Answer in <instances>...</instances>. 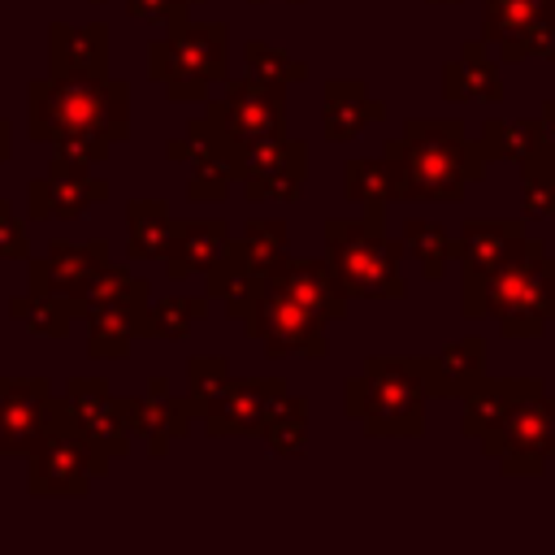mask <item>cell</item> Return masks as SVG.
<instances>
[{"label": "cell", "instance_id": "48", "mask_svg": "<svg viewBox=\"0 0 555 555\" xmlns=\"http://www.w3.org/2000/svg\"><path fill=\"white\" fill-rule=\"evenodd\" d=\"M247 4H264V0H247ZM286 4H304V0H286Z\"/></svg>", "mask_w": 555, "mask_h": 555}, {"label": "cell", "instance_id": "27", "mask_svg": "<svg viewBox=\"0 0 555 555\" xmlns=\"http://www.w3.org/2000/svg\"><path fill=\"white\" fill-rule=\"evenodd\" d=\"M147 304L152 299H121V304H100L87 308V356L91 360H126L130 343L143 338V321H147Z\"/></svg>", "mask_w": 555, "mask_h": 555}, {"label": "cell", "instance_id": "8", "mask_svg": "<svg viewBox=\"0 0 555 555\" xmlns=\"http://www.w3.org/2000/svg\"><path fill=\"white\" fill-rule=\"evenodd\" d=\"M477 442L507 477H538L555 460V395H546V386L525 395Z\"/></svg>", "mask_w": 555, "mask_h": 555}, {"label": "cell", "instance_id": "19", "mask_svg": "<svg viewBox=\"0 0 555 555\" xmlns=\"http://www.w3.org/2000/svg\"><path fill=\"white\" fill-rule=\"evenodd\" d=\"M121 408H126V429H130V438H139L152 460L169 455V447H173L178 438H186V434H191V421H195L191 399H186V395H173V390H169V395H152V390H143V395H121Z\"/></svg>", "mask_w": 555, "mask_h": 555}, {"label": "cell", "instance_id": "24", "mask_svg": "<svg viewBox=\"0 0 555 555\" xmlns=\"http://www.w3.org/2000/svg\"><path fill=\"white\" fill-rule=\"evenodd\" d=\"M442 100H451V104H460V100L499 104L503 100V61L490 56L486 39H468L460 48V56L442 65Z\"/></svg>", "mask_w": 555, "mask_h": 555}, {"label": "cell", "instance_id": "31", "mask_svg": "<svg viewBox=\"0 0 555 555\" xmlns=\"http://www.w3.org/2000/svg\"><path fill=\"white\" fill-rule=\"evenodd\" d=\"M9 317L22 321L35 338H65L69 325L82 317V299L69 295H13L9 299Z\"/></svg>", "mask_w": 555, "mask_h": 555}, {"label": "cell", "instance_id": "12", "mask_svg": "<svg viewBox=\"0 0 555 555\" xmlns=\"http://www.w3.org/2000/svg\"><path fill=\"white\" fill-rule=\"evenodd\" d=\"M61 403L43 377H0V455H30Z\"/></svg>", "mask_w": 555, "mask_h": 555}, {"label": "cell", "instance_id": "45", "mask_svg": "<svg viewBox=\"0 0 555 555\" xmlns=\"http://www.w3.org/2000/svg\"><path fill=\"white\" fill-rule=\"evenodd\" d=\"M529 56H542V61H555V22H546L538 35H533V43H529Z\"/></svg>", "mask_w": 555, "mask_h": 555}, {"label": "cell", "instance_id": "25", "mask_svg": "<svg viewBox=\"0 0 555 555\" xmlns=\"http://www.w3.org/2000/svg\"><path fill=\"white\" fill-rule=\"evenodd\" d=\"M382 117H386V104L373 100L360 78H330L325 82V91H321V130H325L330 143H347Z\"/></svg>", "mask_w": 555, "mask_h": 555}, {"label": "cell", "instance_id": "22", "mask_svg": "<svg viewBox=\"0 0 555 555\" xmlns=\"http://www.w3.org/2000/svg\"><path fill=\"white\" fill-rule=\"evenodd\" d=\"M230 247L225 217H173V238L165 251L169 278H204V269Z\"/></svg>", "mask_w": 555, "mask_h": 555}, {"label": "cell", "instance_id": "44", "mask_svg": "<svg viewBox=\"0 0 555 555\" xmlns=\"http://www.w3.org/2000/svg\"><path fill=\"white\" fill-rule=\"evenodd\" d=\"M186 9H191V0H126V13L130 17H143V22H178V17H186Z\"/></svg>", "mask_w": 555, "mask_h": 555}, {"label": "cell", "instance_id": "41", "mask_svg": "<svg viewBox=\"0 0 555 555\" xmlns=\"http://www.w3.org/2000/svg\"><path fill=\"white\" fill-rule=\"evenodd\" d=\"M234 182H238V173H234L230 160H212V156L191 160V173H186V199H191V204H221V199L230 195Z\"/></svg>", "mask_w": 555, "mask_h": 555}, {"label": "cell", "instance_id": "3", "mask_svg": "<svg viewBox=\"0 0 555 555\" xmlns=\"http://www.w3.org/2000/svg\"><path fill=\"white\" fill-rule=\"evenodd\" d=\"M26 134L56 143L65 134L130 139V82L121 78H35L26 87Z\"/></svg>", "mask_w": 555, "mask_h": 555}, {"label": "cell", "instance_id": "46", "mask_svg": "<svg viewBox=\"0 0 555 555\" xmlns=\"http://www.w3.org/2000/svg\"><path fill=\"white\" fill-rule=\"evenodd\" d=\"M538 117H542V130H546V143H551V147H555V100H546V104H542V113H538Z\"/></svg>", "mask_w": 555, "mask_h": 555}, {"label": "cell", "instance_id": "1", "mask_svg": "<svg viewBox=\"0 0 555 555\" xmlns=\"http://www.w3.org/2000/svg\"><path fill=\"white\" fill-rule=\"evenodd\" d=\"M382 156L399 178V204H460L468 182H481L490 165L460 117H408Z\"/></svg>", "mask_w": 555, "mask_h": 555}, {"label": "cell", "instance_id": "26", "mask_svg": "<svg viewBox=\"0 0 555 555\" xmlns=\"http://www.w3.org/2000/svg\"><path fill=\"white\" fill-rule=\"evenodd\" d=\"M481 373H486V338L481 334L455 338L442 351L421 356V377H425L429 399H460Z\"/></svg>", "mask_w": 555, "mask_h": 555}, {"label": "cell", "instance_id": "40", "mask_svg": "<svg viewBox=\"0 0 555 555\" xmlns=\"http://www.w3.org/2000/svg\"><path fill=\"white\" fill-rule=\"evenodd\" d=\"M238 247H243V256H247L260 273H269V264L286 251V221H282V217H251V221L243 225Z\"/></svg>", "mask_w": 555, "mask_h": 555}, {"label": "cell", "instance_id": "28", "mask_svg": "<svg viewBox=\"0 0 555 555\" xmlns=\"http://www.w3.org/2000/svg\"><path fill=\"white\" fill-rule=\"evenodd\" d=\"M533 390H542V377H477L464 395H460V403H464V412H460V434L464 438H481L490 425H499L503 416H507V408L512 403H520L525 395H533Z\"/></svg>", "mask_w": 555, "mask_h": 555}, {"label": "cell", "instance_id": "7", "mask_svg": "<svg viewBox=\"0 0 555 555\" xmlns=\"http://www.w3.org/2000/svg\"><path fill=\"white\" fill-rule=\"evenodd\" d=\"M65 399V395H61ZM113 455L91 447L82 429L69 416V403H61V416L39 438V447L26 455V490L35 499H82L91 481L108 477Z\"/></svg>", "mask_w": 555, "mask_h": 555}, {"label": "cell", "instance_id": "10", "mask_svg": "<svg viewBox=\"0 0 555 555\" xmlns=\"http://www.w3.org/2000/svg\"><path fill=\"white\" fill-rule=\"evenodd\" d=\"M208 113L238 143L286 139V87L260 78H225V95L208 100Z\"/></svg>", "mask_w": 555, "mask_h": 555}, {"label": "cell", "instance_id": "4", "mask_svg": "<svg viewBox=\"0 0 555 555\" xmlns=\"http://www.w3.org/2000/svg\"><path fill=\"white\" fill-rule=\"evenodd\" d=\"M325 264L347 299H403V238L386 234V204L325 221Z\"/></svg>", "mask_w": 555, "mask_h": 555}, {"label": "cell", "instance_id": "5", "mask_svg": "<svg viewBox=\"0 0 555 555\" xmlns=\"http://www.w3.org/2000/svg\"><path fill=\"white\" fill-rule=\"evenodd\" d=\"M425 399L421 356H369L343 386V412L356 416L369 438H421Z\"/></svg>", "mask_w": 555, "mask_h": 555}, {"label": "cell", "instance_id": "2", "mask_svg": "<svg viewBox=\"0 0 555 555\" xmlns=\"http://www.w3.org/2000/svg\"><path fill=\"white\" fill-rule=\"evenodd\" d=\"M460 312L468 321L494 317L503 338H542L555 321V256L546 243L525 238V247L494 273L460 282Z\"/></svg>", "mask_w": 555, "mask_h": 555}, {"label": "cell", "instance_id": "35", "mask_svg": "<svg viewBox=\"0 0 555 555\" xmlns=\"http://www.w3.org/2000/svg\"><path fill=\"white\" fill-rule=\"evenodd\" d=\"M520 208L529 221L555 217V147H538L520 160Z\"/></svg>", "mask_w": 555, "mask_h": 555}, {"label": "cell", "instance_id": "37", "mask_svg": "<svg viewBox=\"0 0 555 555\" xmlns=\"http://www.w3.org/2000/svg\"><path fill=\"white\" fill-rule=\"evenodd\" d=\"M82 317H87V308H100V304H121V299H152V286H147V278H134L126 264H100L95 273H91V282L82 286Z\"/></svg>", "mask_w": 555, "mask_h": 555}, {"label": "cell", "instance_id": "20", "mask_svg": "<svg viewBox=\"0 0 555 555\" xmlns=\"http://www.w3.org/2000/svg\"><path fill=\"white\" fill-rule=\"evenodd\" d=\"M108 199V178L100 173H43L26 186L30 221H78L87 208Z\"/></svg>", "mask_w": 555, "mask_h": 555}, {"label": "cell", "instance_id": "43", "mask_svg": "<svg viewBox=\"0 0 555 555\" xmlns=\"http://www.w3.org/2000/svg\"><path fill=\"white\" fill-rule=\"evenodd\" d=\"M26 256H30L26 230H22V221L13 217L9 199H0V260H26Z\"/></svg>", "mask_w": 555, "mask_h": 555}, {"label": "cell", "instance_id": "14", "mask_svg": "<svg viewBox=\"0 0 555 555\" xmlns=\"http://www.w3.org/2000/svg\"><path fill=\"white\" fill-rule=\"evenodd\" d=\"M65 403H69V416L91 447H100L113 460L130 455L134 438L126 429V408H121V395H113V386L104 377H69Z\"/></svg>", "mask_w": 555, "mask_h": 555}, {"label": "cell", "instance_id": "30", "mask_svg": "<svg viewBox=\"0 0 555 555\" xmlns=\"http://www.w3.org/2000/svg\"><path fill=\"white\" fill-rule=\"evenodd\" d=\"M169 238H173V212L165 199L126 204V256L130 260H165Z\"/></svg>", "mask_w": 555, "mask_h": 555}, {"label": "cell", "instance_id": "49", "mask_svg": "<svg viewBox=\"0 0 555 555\" xmlns=\"http://www.w3.org/2000/svg\"><path fill=\"white\" fill-rule=\"evenodd\" d=\"M425 4H460V0H425Z\"/></svg>", "mask_w": 555, "mask_h": 555}, {"label": "cell", "instance_id": "17", "mask_svg": "<svg viewBox=\"0 0 555 555\" xmlns=\"http://www.w3.org/2000/svg\"><path fill=\"white\" fill-rule=\"evenodd\" d=\"M264 286H269V291H282L286 299H295L299 308L317 312L321 321H338V317L347 312V295L338 291L330 264H325V260H312V256H291V251H282V256L269 264Z\"/></svg>", "mask_w": 555, "mask_h": 555}, {"label": "cell", "instance_id": "50", "mask_svg": "<svg viewBox=\"0 0 555 555\" xmlns=\"http://www.w3.org/2000/svg\"><path fill=\"white\" fill-rule=\"evenodd\" d=\"M91 4H108V0H91Z\"/></svg>", "mask_w": 555, "mask_h": 555}, {"label": "cell", "instance_id": "47", "mask_svg": "<svg viewBox=\"0 0 555 555\" xmlns=\"http://www.w3.org/2000/svg\"><path fill=\"white\" fill-rule=\"evenodd\" d=\"M13 156V126L0 117V160H9Z\"/></svg>", "mask_w": 555, "mask_h": 555}, {"label": "cell", "instance_id": "34", "mask_svg": "<svg viewBox=\"0 0 555 555\" xmlns=\"http://www.w3.org/2000/svg\"><path fill=\"white\" fill-rule=\"evenodd\" d=\"M403 256H412L421 264V278L425 282H442V273L451 264V234L438 221L408 217L403 221Z\"/></svg>", "mask_w": 555, "mask_h": 555}, {"label": "cell", "instance_id": "23", "mask_svg": "<svg viewBox=\"0 0 555 555\" xmlns=\"http://www.w3.org/2000/svg\"><path fill=\"white\" fill-rule=\"evenodd\" d=\"M204 286H208V299H217L230 321H247L264 295V273L243 256L238 238H230V247L204 269Z\"/></svg>", "mask_w": 555, "mask_h": 555}, {"label": "cell", "instance_id": "15", "mask_svg": "<svg viewBox=\"0 0 555 555\" xmlns=\"http://www.w3.org/2000/svg\"><path fill=\"white\" fill-rule=\"evenodd\" d=\"M108 238H87V243H65L52 238L43 256H26V291L30 295H69L78 299L82 286L100 264H108Z\"/></svg>", "mask_w": 555, "mask_h": 555}, {"label": "cell", "instance_id": "38", "mask_svg": "<svg viewBox=\"0 0 555 555\" xmlns=\"http://www.w3.org/2000/svg\"><path fill=\"white\" fill-rule=\"evenodd\" d=\"M230 386V356H191L186 360V399L195 408V416H204Z\"/></svg>", "mask_w": 555, "mask_h": 555}, {"label": "cell", "instance_id": "9", "mask_svg": "<svg viewBox=\"0 0 555 555\" xmlns=\"http://www.w3.org/2000/svg\"><path fill=\"white\" fill-rule=\"evenodd\" d=\"M325 325L317 312L299 308L295 299H286L282 291H269L260 295V304L251 308V317L243 321V330L264 347L269 360H282V356H308V360H325L330 356V338H325Z\"/></svg>", "mask_w": 555, "mask_h": 555}, {"label": "cell", "instance_id": "13", "mask_svg": "<svg viewBox=\"0 0 555 555\" xmlns=\"http://www.w3.org/2000/svg\"><path fill=\"white\" fill-rule=\"evenodd\" d=\"M286 395L282 377H230L225 395L204 412V429L208 438H260Z\"/></svg>", "mask_w": 555, "mask_h": 555}, {"label": "cell", "instance_id": "32", "mask_svg": "<svg viewBox=\"0 0 555 555\" xmlns=\"http://www.w3.org/2000/svg\"><path fill=\"white\" fill-rule=\"evenodd\" d=\"M343 195L351 204H399V178L386 156H356L343 165Z\"/></svg>", "mask_w": 555, "mask_h": 555}, {"label": "cell", "instance_id": "21", "mask_svg": "<svg viewBox=\"0 0 555 555\" xmlns=\"http://www.w3.org/2000/svg\"><path fill=\"white\" fill-rule=\"evenodd\" d=\"M48 74L52 78H108V26L48 22Z\"/></svg>", "mask_w": 555, "mask_h": 555}, {"label": "cell", "instance_id": "18", "mask_svg": "<svg viewBox=\"0 0 555 555\" xmlns=\"http://www.w3.org/2000/svg\"><path fill=\"white\" fill-rule=\"evenodd\" d=\"M546 22H555V0H481V39L503 65L529 61V43Z\"/></svg>", "mask_w": 555, "mask_h": 555}, {"label": "cell", "instance_id": "33", "mask_svg": "<svg viewBox=\"0 0 555 555\" xmlns=\"http://www.w3.org/2000/svg\"><path fill=\"white\" fill-rule=\"evenodd\" d=\"M204 317H208V295H165V299H152L147 304V321H143V338L182 343Z\"/></svg>", "mask_w": 555, "mask_h": 555}, {"label": "cell", "instance_id": "51", "mask_svg": "<svg viewBox=\"0 0 555 555\" xmlns=\"http://www.w3.org/2000/svg\"><path fill=\"white\" fill-rule=\"evenodd\" d=\"M191 4H199V0H191Z\"/></svg>", "mask_w": 555, "mask_h": 555}, {"label": "cell", "instance_id": "6", "mask_svg": "<svg viewBox=\"0 0 555 555\" xmlns=\"http://www.w3.org/2000/svg\"><path fill=\"white\" fill-rule=\"evenodd\" d=\"M230 78V26L178 17L147 43V82H160L173 104L208 100V87Z\"/></svg>", "mask_w": 555, "mask_h": 555}, {"label": "cell", "instance_id": "36", "mask_svg": "<svg viewBox=\"0 0 555 555\" xmlns=\"http://www.w3.org/2000/svg\"><path fill=\"white\" fill-rule=\"evenodd\" d=\"M260 438H264V447H269L273 455H286V460L304 455V447H308V399L286 395L282 408L264 421Z\"/></svg>", "mask_w": 555, "mask_h": 555}, {"label": "cell", "instance_id": "42", "mask_svg": "<svg viewBox=\"0 0 555 555\" xmlns=\"http://www.w3.org/2000/svg\"><path fill=\"white\" fill-rule=\"evenodd\" d=\"M52 152H56V156H65V160H74V165L95 169V165H104V160H108L113 139H108V134H65V139H56V143H52Z\"/></svg>", "mask_w": 555, "mask_h": 555}, {"label": "cell", "instance_id": "29", "mask_svg": "<svg viewBox=\"0 0 555 555\" xmlns=\"http://www.w3.org/2000/svg\"><path fill=\"white\" fill-rule=\"evenodd\" d=\"M473 143L486 160H516L520 165L525 156L546 147V130H542V117H486Z\"/></svg>", "mask_w": 555, "mask_h": 555}, {"label": "cell", "instance_id": "11", "mask_svg": "<svg viewBox=\"0 0 555 555\" xmlns=\"http://www.w3.org/2000/svg\"><path fill=\"white\" fill-rule=\"evenodd\" d=\"M238 182L251 204H295L308 173V147L299 139H264L243 143Z\"/></svg>", "mask_w": 555, "mask_h": 555}, {"label": "cell", "instance_id": "16", "mask_svg": "<svg viewBox=\"0 0 555 555\" xmlns=\"http://www.w3.org/2000/svg\"><path fill=\"white\" fill-rule=\"evenodd\" d=\"M525 238L529 234L520 217H468L460 225V238L451 243V260H460V282L494 273L525 247Z\"/></svg>", "mask_w": 555, "mask_h": 555}, {"label": "cell", "instance_id": "39", "mask_svg": "<svg viewBox=\"0 0 555 555\" xmlns=\"http://www.w3.org/2000/svg\"><path fill=\"white\" fill-rule=\"evenodd\" d=\"M243 56H247L251 78H260V82L286 87V82H304V78H308V65H304V61L286 56L282 48H273V43H264V39H247V43H243Z\"/></svg>", "mask_w": 555, "mask_h": 555}]
</instances>
